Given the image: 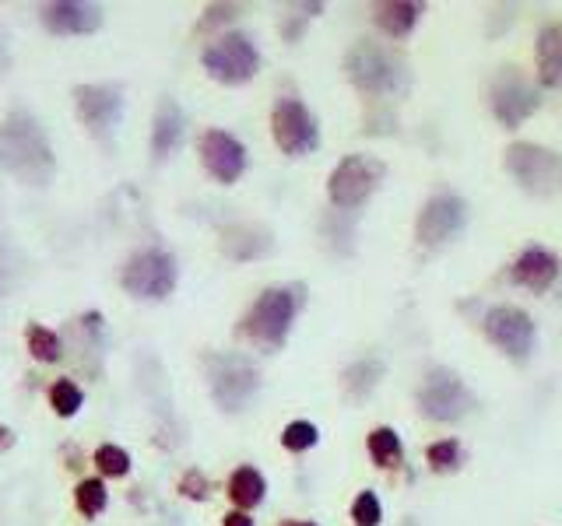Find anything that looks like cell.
I'll use <instances>...</instances> for the list:
<instances>
[{
	"instance_id": "obj_5",
	"label": "cell",
	"mask_w": 562,
	"mask_h": 526,
	"mask_svg": "<svg viewBox=\"0 0 562 526\" xmlns=\"http://www.w3.org/2000/svg\"><path fill=\"white\" fill-rule=\"evenodd\" d=\"M176 288V260L166 249H141L123 267V292L134 299L159 302Z\"/></svg>"
},
{
	"instance_id": "obj_10",
	"label": "cell",
	"mask_w": 562,
	"mask_h": 526,
	"mask_svg": "<svg viewBox=\"0 0 562 526\" xmlns=\"http://www.w3.org/2000/svg\"><path fill=\"white\" fill-rule=\"evenodd\" d=\"M271 130H274V141L285 155H310L317 151L320 144V127L317 120L310 116V109L303 106L299 99H278L271 109Z\"/></svg>"
},
{
	"instance_id": "obj_15",
	"label": "cell",
	"mask_w": 562,
	"mask_h": 526,
	"mask_svg": "<svg viewBox=\"0 0 562 526\" xmlns=\"http://www.w3.org/2000/svg\"><path fill=\"white\" fill-rule=\"evenodd\" d=\"M74 109H78V120L85 123L92 134H106L120 123L123 99L120 88L109 85H81L74 88Z\"/></svg>"
},
{
	"instance_id": "obj_2",
	"label": "cell",
	"mask_w": 562,
	"mask_h": 526,
	"mask_svg": "<svg viewBox=\"0 0 562 526\" xmlns=\"http://www.w3.org/2000/svg\"><path fill=\"white\" fill-rule=\"evenodd\" d=\"M345 71L352 78V85L366 95H397L404 85H408V71H404V60L397 57L394 50L376 43H355L345 57Z\"/></svg>"
},
{
	"instance_id": "obj_22",
	"label": "cell",
	"mask_w": 562,
	"mask_h": 526,
	"mask_svg": "<svg viewBox=\"0 0 562 526\" xmlns=\"http://www.w3.org/2000/svg\"><path fill=\"white\" fill-rule=\"evenodd\" d=\"M380 376H383V362H376V358H362V362H355L345 369V393L355 400H362L366 393H373V386L380 383Z\"/></svg>"
},
{
	"instance_id": "obj_30",
	"label": "cell",
	"mask_w": 562,
	"mask_h": 526,
	"mask_svg": "<svg viewBox=\"0 0 562 526\" xmlns=\"http://www.w3.org/2000/svg\"><path fill=\"white\" fill-rule=\"evenodd\" d=\"M352 519L359 526H380V519H383L380 498H376L373 491H362V495L355 498V505H352Z\"/></svg>"
},
{
	"instance_id": "obj_21",
	"label": "cell",
	"mask_w": 562,
	"mask_h": 526,
	"mask_svg": "<svg viewBox=\"0 0 562 526\" xmlns=\"http://www.w3.org/2000/svg\"><path fill=\"white\" fill-rule=\"evenodd\" d=\"M264 491H267L264 474L253 467H239L236 474L229 477V498L239 505V509H253V505H260L264 502Z\"/></svg>"
},
{
	"instance_id": "obj_17",
	"label": "cell",
	"mask_w": 562,
	"mask_h": 526,
	"mask_svg": "<svg viewBox=\"0 0 562 526\" xmlns=\"http://www.w3.org/2000/svg\"><path fill=\"white\" fill-rule=\"evenodd\" d=\"M510 278H513V285H524V288H531V292L541 295V292H548V288H552L555 278H559V260H555L548 249L531 246V249H524V253L517 256Z\"/></svg>"
},
{
	"instance_id": "obj_26",
	"label": "cell",
	"mask_w": 562,
	"mask_h": 526,
	"mask_svg": "<svg viewBox=\"0 0 562 526\" xmlns=\"http://www.w3.org/2000/svg\"><path fill=\"white\" fill-rule=\"evenodd\" d=\"M369 453L380 467H394L401 460V439H397L394 428H373L369 432Z\"/></svg>"
},
{
	"instance_id": "obj_27",
	"label": "cell",
	"mask_w": 562,
	"mask_h": 526,
	"mask_svg": "<svg viewBox=\"0 0 562 526\" xmlns=\"http://www.w3.org/2000/svg\"><path fill=\"white\" fill-rule=\"evenodd\" d=\"M95 467H99L102 477H127L130 474V453L123 446H113V442H106V446L95 449Z\"/></svg>"
},
{
	"instance_id": "obj_18",
	"label": "cell",
	"mask_w": 562,
	"mask_h": 526,
	"mask_svg": "<svg viewBox=\"0 0 562 526\" xmlns=\"http://www.w3.org/2000/svg\"><path fill=\"white\" fill-rule=\"evenodd\" d=\"M534 57H538V78L545 88L562 85V25H548L541 29L538 46H534Z\"/></svg>"
},
{
	"instance_id": "obj_33",
	"label": "cell",
	"mask_w": 562,
	"mask_h": 526,
	"mask_svg": "<svg viewBox=\"0 0 562 526\" xmlns=\"http://www.w3.org/2000/svg\"><path fill=\"white\" fill-rule=\"evenodd\" d=\"M15 446V432L8 425H0V449H11Z\"/></svg>"
},
{
	"instance_id": "obj_29",
	"label": "cell",
	"mask_w": 562,
	"mask_h": 526,
	"mask_svg": "<svg viewBox=\"0 0 562 526\" xmlns=\"http://www.w3.org/2000/svg\"><path fill=\"white\" fill-rule=\"evenodd\" d=\"M426 460L433 470H454L457 460H461V446H457V439L433 442V446L426 449Z\"/></svg>"
},
{
	"instance_id": "obj_32",
	"label": "cell",
	"mask_w": 562,
	"mask_h": 526,
	"mask_svg": "<svg viewBox=\"0 0 562 526\" xmlns=\"http://www.w3.org/2000/svg\"><path fill=\"white\" fill-rule=\"evenodd\" d=\"M222 526H253V519L246 516V512H229V516H225V523Z\"/></svg>"
},
{
	"instance_id": "obj_34",
	"label": "cell",
	"mask_w": 562,
	"mask_h": 526,
	"mask_svg": "<svg viewBox=\"0 0 562 526\" xmlns=\"http://www.w3.org/2000/svg\"><path fill=\"white\" fill-rule=\"evenodd\" d=\"M281 526H317V523H303V519H285Z\"/></svg>"
},
{
	"instance_id": "obj_23",
	"label": "cell",
	"mask_w": 562,
	"mask_h": 526,
	"mask_svg": "<svg viewBox=\"0 0 562 526\" xmlns=\"http://www.w3.org/2000/svg\"><path fill=\"white\" fill-rule=\"evenodd\" d=\"M25 344H29V355L43 365L60 362V355H64V341H60L50 327H43V323H29V330H25Z\"/></svg>"
},
{
	"instance_id": "obj_11",
	"label": "cell",
	"mask_w": 562,
	"mask_h": 526,
	"mask_svg": "<svg viewBox=\"0 0 562 526\" xmlns=\"http://www.w3.org/2000/svg\"><path fill=\"white\" fill-rule=\"evenodd\" d=\"M485 337L513 362H527L534 351V320L517 306H496L485 313Z\"/></svg>"
},
{
	"instance_id": "obj_14",
	"label": "cell",
	"mask_w": 562,
	"mask_h": 526,
	"mask_svg": "<svg viewBox=\"0 0 562 526\" xmlns=\"http://www.w3.org/2000/svg\"><path fill=\"white\" fill-rule=\"evenodd\" d=\"M201 162L222 186H232L246 169V148L225 130H204L201 137Z\"/></svg>"
},
{
	"instance_id": "obj_28",
	"label": "cell",
	"mask_w": 562,
	"mask_h": 526,
	"mask_svg": "<svg viewBox=\"0 0 562 526\" xmlns=\"http://www.w3.org/2000/svg\"><path fill=\"white\" fill-rule=\"evenodd\" d=\"M320 439L317 425H310V421H292V425H285V432H281V446L289 449V453H306V449H313Z\"/></svg>"
},
{
	"instance_id": "obj_13",
	"label": "cell",
	"mask_w": 562,
	"mask_h": 526,
	"mask_svg": "<svg viewBox=\"0 0 562 526\" xmlns=\"http://www.w3.org/2000/svg\"><path fill=\"white\" fill-rule=\"evenodd\" d=\"M538 102H541L538 92L520 78L517 67H513V71L506 67V71L492 81V113H496V120L503 123V127H520V123L538 109Z\"/></svg>"
},
{
	"instance_id": "obj_24",
	"label": "cell",
	"mask_w": 562,
	"mask_h": 526,
	"mask_svg": "<svg viewBox=\"0 0 562 526\" xmlns=\"http://www.w3.org/2000/svg\"><path fill=\"white\" fill-rule=\"evenodd\" d=\"M106 502H109V491L99 477H85V481H78V488H74V505H78V512H85V516H99V512L106 509Z\"/></svg>"
},
{
	"instance_id": "obj_3",
	"label": "cell",
	"mask_w": 562,
	"mask_h": 526,
	"mask_svg": "<svg viewBox=\"0 0 562 526\" xmlns=\"http://www.w3.org/2000/svg\"><path fill=\"white\" fill-rule=\"evenodd\" d=\"M296 309H299L296 288H267V292L253 302L250 313H246L243 334L250 337L253 344L281 348L292 330V320H296Z\"/></svg>"
},
{
	"instance_id": "obj_12",
	"label": "cell",
	"mask_w": 562,
	"mask_h": 526,
	"mask_svg": "<svg viewBox=\"0 0 562 526\" xmlns=\"http://www.w3.org/2000/svg\"><path fill=\"white\" fill-rule=\"evenodd\" d=\"M464 221H468V204H464L457 193H440V197H433L426 207H422L415 235L422 246L436 249V246H443V242L454 239V235L464 228Z\"/></svg>"
},
{
	"instance_id": "obj_16",
	"label": "cell",
	"mask_w": 562,
	"mask_h": 526,
	"mask_svg": "<svg viewBox=\"0 0 562 526\" xmlns=\"http://www.w3.org/2000/svg\"><path fill=\"white\" fill-rule=\"evenodd\" d=\"M43 25L53 36H85L102 25V8L95 4H78V0H60V4H46Z\"/></svg>"
},
{
	"instance_id": "obj_31",
	"label": "cell",
	"mask_w": 562,
	"mask_h": 526,
	"mask_svg": "<svg viewBox=\"0 0 562 526\" xmlns=\"http://www.w3.org/2000/svg\"><path fill=\"white\" fill-rule=\"evenodd\" d=\"M180 491L187 498H194V502H204V498L211 495V484H208V477H204L201 470H187V474L180 477Z\"/></svg>"
},
{
	"instance_id": "obj_20",
	"label": "cell",
	"mask_w": 562,
	"mask_h": 526,
	"mask_svg": "<svg viewBox=\"0 0 562 526\" xmlns=\"http://www.w3.org/2000/svg\"><path fill=\"white\" fill-rule=\"evenodd\" d=\"M418 15H422V4H411V0H390L376 8V25L387 32L390 39H404L415 29Z\"/></svg>"
},
{
	"instance_id": "obj_8",
	"label": "cell",
	"mask_w": 562,
	"mask_h": 526,
	"mask_svg": "<svg viewBox=\"0 0 562 526\" xmlns=\"http://www.w3.org/2000/svg\"><path fill=\"white\" fill-rule=\"evenodd\" d=\"M418 407L433 421H457L471 414L475 407V393L464 386V379L450 369H433L418 390Z\"/></svg>"
},
{
	"instance_id": "obj_1",
	"label": "cell",
	"mask_w": 562,
	"mask_h": 526,
	"mask_svg": "<svg viewBox=\"0 0 562 526\" xmlns=\"http://www.w3.org/2000/svg\"><path fill=\"white\" fill-rule=\"evenodd\" d=\"M0 162L8 172H15L18 179H29V183H46L50 179L53 151L32 116L15 113L0 127Z\"/></svg>"
},
{
	"instance_id": "obj_4",
	"label": "cell",
	"mask_w": 562,
	"mask_h": 526,
	"mask_svg": "<svg viewBox=\"0 0 562 526\" xmlns=\"http://www.w3.org/2000/svg\"><path fill=\"white\" fill-rule=\"evenodd\" d=\"M506 172L524 186L527 193H548L562 190V155L541 148L531 141H517L506 148Z\"/></svg>"
},
{
	"instance_id": "obj_9",
	"label": "cell",
	"mask_w": 562,
	"mask_h": 526,
	"mask_svg": "<svg viewBox=\"0 0 562 526\" xmlns=\"http://www.w3.org/2000/svg\"><path fill=\"white\" fill-rule=\"evenodd\" d=\"M383 162L369 155H345L338 162V169L331 172V183H327V193L338 207H359L373 197V190L383 179Z\"/></svg>"
},
{
	"instance_id": "obj_7",
	"label": "cell",
	"mask_w": 562,
	"mask_h": 526,
	"mask_svg": "<svg viewBox=\"0 0 562 526\" xmlns=\"http://www.w3.org/2000/svg\"><path fill=\"white\" fill-rule=\"evenodd\" d=\"M204 71L211 74L222 85H246V81L257 74L260 67V53L250 43V36L243 32H225L218 43H211L201 57Z\"/></svg>"
},
{
	"instance_id": "obj_25",
	"label": "cell",
	"mask_w": 562,
	"mask_h": 526,
	"mask_svg": "<svg viewBox=\"0 0 562 526\" xmlns=\"http://www.w3.org/2000/svg\"><path fill=\"white\" fill-rule=\"evenodd\" d=\"M81 390L74 379H57V383L50 386V407L57 418H74V414L81 411Z\"/></svg>"
},
{
	"instance_id": "obj_6",
	"label": "cell",
	"mask_w": 562,
	"mask_h": 526,
	"mask_svg": "<svg viewBox=\"0 0 562 526\" xmlns=\"http://www.w3.org/2000/svg\"><path fill=\"white\" fill-rule=\"evenodd\" d=\"M208 379H211V397L218 400L222 411H239L260 390L257 365L243 355H211Z\"/></svg>"
},
{
	"instance_id": "obj_19",
	"label": "cell",
	"mask_w": 562,
	"mask_h": 526,
	"mask_svg": "<svg viewBox=\"0 0 562 526\" xmlns=\"http://www.w3.org/2000/svg\"><path fill=\"white\" fill-rule=\"evenodd\" d=\"M183 137V109L173 99L159 102V113H155V127H152V155L166 158L169 151H176Z\"/></svg>"
}]
</instances>
